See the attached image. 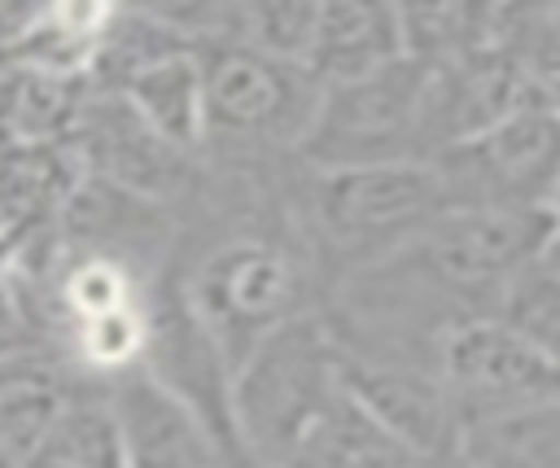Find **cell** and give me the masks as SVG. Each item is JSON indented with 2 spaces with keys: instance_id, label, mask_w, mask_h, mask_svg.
<instances>
[{
  "instance_id": "obj_5",
  "label": "cell",
  "mask_w": 560,
  "mask_h": 468,
  "mask_svg": "<svg viewBox=\"0 0 560 468\" xmlns=\"http://www.w3.org/2000/svg\"><path fill=\"white\" fill-rule=\"evenodd\" d=\"M429 66L398 57L372 74L324 83L306 136L298 144V166H376V162H424L420 157V109H424Z\"/></svg>"
},
{
  "instance_id": "obj_3",
  "label": "cell",
  "mask_w": 560,
  "mask_h": 468,
  "mask_svg": "<svg viewBox=\"0 0 560 468\" xmlns=\"http://www.w3.org/2000/svg\"><path fill=\"white\" fill-rule=\"evenodd\" d=\"M337 389V346L319 306L276 328L232 372V424L249 468H284L298 437Z\"/></svg>"
},
{
  "instance_id": "obj_9",
  "label": "cell",
  "mask_w": 560,
  "mask_h": 468,
  "mask_svg": "<svg viewBox=\"0 0 560 468\" xmlns=\"http://www.w3.org/2000/svg\"><path fill=\"white\" fill-rule=\"evenodd\" d=\"M398 57H402L398 4H376V0L315 4L311 44L302 57V70L315 79V87L372 74Z\"/></svg>"
},
{
  "instance_id": "obj_7",
  "label": "cell",
  "mask_w": 560,
  "mask_h": 468,
  "mask_svg": "<svg viewBox=\"0 0 560 468\" xmlns=\"http://www.w3.org/2000/svg\"><path fill=\"white\" fill-rule=\"evenodd\" d=\"M455 420H481L499 411H521L556 402V354L529 346L499 319H464L433 341L429 359Z\"/></svg>"
},
{
  "instance_id": "obj_16",
  "label": "cell",
  "mask_w": 560,
  "mask_h": 468,
  "mask_svg": "<svg viewBox=\"0 0 560 468\" xmlns=\"http://www.w3.org/2000/svg\"><path fill=\"white\" fill-rule=\"evenodd\" d=\"M18 350H44V346L35 341V332L26 324V311H22V302L9 284V271H4L0 276V359H9Z\"/></svg>"
},
{
  "instance_id": "obj_6",
  "label": "cell",
  "mask_w": 560,
  "mask_h": 468,
  "mask_svg": "<svg viewBox=\"0 0 560 468\" xmlns=\"http://www.w3.org/2000/svg\"><path fill=\"white\" fill-rule=\"evenodd\" d=\"M451 206L472 210H556L560 114L516 109L494 127L429 157Z\"/></svg>"
},
{
  "instance_id": "obj_15",
  "label": "cell",
  "mask_w": 560,
  "mask_h": 468,
  "mask_svg": "<svg viewBox=\"0 0 560 468\" xmlns=\"http://www.w3.org/2000/svg\"><path fill=\"white\" fill-rule=\"evenodd\" d=\"M490 319H499L503 328H512L529 346L556 354V337H560V267H556V241L542 245L534 258H525L516 267V276L503 284Z\"/></svg>"
},
{
  "instance_id": "obj_13",
  "label": "cell",
  "mask_w": 560,
  "mask_h": 468,
  "mask_svg": "<svg viewBox=\"0 0 560 468\" xmlns=\"http://www.w3.org/2000/svg\"><path fill=\"white\" fill-rule=\"evenodd\" d=\"M114 96L127 101V109L171 149L201 157L206 149V101H201V66L197 52H175L140 74H131Z\"/></svg>"
},
{
  "instance_id": "obj_11",
  "label": "cell",
  "mask_w": 560,
  "mask_h": 468,
  "mask_svg": "<svg viewBox=\"0 0 560 468\" xmlns=\"http://www.w3.org/2000/svg\"><path fill=\"white\" fill-rule=\"evenodd\" d=\"M79 179L70 144H0V232L13 241L48 232Z\"/></svg>"
},
{
  "instance_id": "obj_2",
  "label": "cell",
  "mask_w": 560,
  "mask_h": 468,
  "mask_svg": "<svg viewBox=\"0 0 560 468\" xmlns=\"http://www.w3.org/2000/svg\"><path fill=\"white\" fill-rule=\"evenodd\" d=\"M175 289L228 372H236L276 328L319 306V284L298 236H276L267 227L219 232L175 271Z\"/></svg>"
},
{
  "instance_id": "obj_10",
  "label": "cell",
  "mask_w": 560,
  "mask_h": 468,
  "mask_svg": "<svg viewBox=\"0 0 560 468\" xmlns=\"http://www.w3.org/2000/svg\"><path fill=\"white\" fill-rule=\"evenodd\" d=\"M79 376L52 350H18L0 359V442L26 468L66 411Z\"/></svg>"
},
{
  "instance_id": "obj_14",
  "label": "cell",
  "mask_w": 560,
  "mask_h": 468,
  "mask_svg": "<svg viewBox=\"0 0 560 468\" xmlns=\"http://www.w3.org/2000/svg\"><path fill=\"white\" fill-rule=\"evenodd\" d=\"M92 83L35 66H0V144H70Z\"/></svg>"
},
{
  "instance_id": "obj_4",
  "label": "cell",
  "mask_w": 560,
  "mask_h": 468,
  "mask_svg": "<svg viewBox=\"0 0 560 468\" xmlns=\"http://www.w3.org/2000/svg\"><path fill=\"white\" fill-rule=\"evenodd\" d=\"M192 52L206 101L201 153L214 149L236 171H258L267 157H293L315 109V79L302 66L241 44H201Z\"/></svg>"
},
{
  "instance_id": "obj_12",
  "label": "cell",
  "mask_w": 560,
  "mask_h": 468,
  "mask_svg": "<svg viewBox=\"0 0 560 468\" xmlns=\"http://www.w3.org/2000/svg\"><path fill=\"white\" fill-rule=\"evenodd\" d=\"M284 468H429L376 416H368L346 385L298 437Z\"/></svg>"
},
{
  "instance_id": "obj_1",
  "label": "cell",
  "mask_w": 560,
  "mask_h": 468,
  "mask_svg": "<svg viewBox=\"0 0 560 468\" xmlns=\"http://www.w3.org/2000/svg\"><path fill=\"white\" fill-rule=\"evenodd\" d=\"M289 227L319 280V297L350 271L394 254L420 227H429L451 197L429 162H376V166H328L289 184Z\"/></svg>"
},
{
  "instance_id": "obj_8",
  "label": "cell",
  "mask_w": 560,
  "mask_h": 468,
  "mask_svg": "<svg viewBox=\"0 0 560 468\" xmlns=\"http://www.w3.org/2000/svg\"><path fill=\"white\" fill-rule=\"evenodd\" d=\"M105 402L127 468H241L166 389L140 367L105 381Z\"/></svg>"
}]
</instances>
